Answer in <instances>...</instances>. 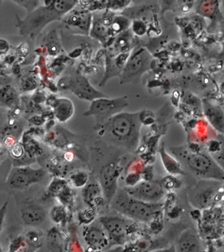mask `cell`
Here are the masks:
<instances>
[{"mask_svg": "<svg viewBox=\"0 0 224 252\" xmlns=\"http://www.w3.org/2000/svg\"><path fill=\"white\" fill-rule=\"evenodd\" d=\"M220 181L200 180L189 191V200L197 209L207 208L213 203L219 191Z\"/></svg>", "mask_w": 224, "mask_h": 252, "instance_id": "cell-7", "label": "cell"}, {"mask_svg": "<svg viewBox=\"0 0 224 252\" xmlns=\"http://www.w3.org/2000/svg\"><path fill=\"white\" fill-rule=\"evenodd\" d=\"M52 220L55 222H61L64 217V210L61 207H54L51 211Z\"/></svg>", "mask_w": 224, "mask_h": 252, "instance_id": "cell-28", "label": "cell"}, {"mask_svg": "<svg viewBox=\"0 0 224 252\" xmlns=\"http://www.w3.org/2000/svg\"><path fill=\"white\" fill-rule=\"evenodd\" d=\"M90 36L94 39L99 40L101 43L107 42L110 36H112L109 25L103 20V13L93 15Z\"/></svg>", "mask_w": 224, "mask_h": 252, "instance_id": "cell-16", "label": "cell"}, {"mask_svg": "<svg viewBox=\"0 0 224 252\" xmlns=\"http://www.w3.org/2000/svg\"><path fill=\"white\" fill-rule=\"evenodd\" d=\"M89 176L84 172H79L73 174L71 180L73 186L77 188L85 187L88 184Z\"/></svg>", "mask_w": 224, "mask_h": 252, "instance_id": "cell-25", "label": "cell"}, {"mask_svg": "<svg viewBox=\"0 0 224 252\" xmlns=\"http://www.w3.org/2000/svg\"><path fill=\"white\" fill-rule=\"evenodd\" d=\"M53 107L55 118L61 122H67L74 113L73 102L67 98H58L54 102Z\"/></svg>", "mask_w": 224, "mask_h": 252, "instance_id": "cell-19", "label": "cell"}, {"mask_svg": "<svg viewBox=\"0 0 224 252\" xmlns=\"http://www.w3.org/2000/svg\"><path fill=\"white\" fill-rule=\"evenodd\" d=\"M46 171L42 168H32L30 166L13 168L9 174L7 184L16 189H25L32 184L38 183L45 178Z\"/></svg>", "mask_w": 224, "mask_h": 252, "instance_id": "cell-8", "label": "cell"}, {"mask_svg": "<svg viewBox=\"0 0 224 252\" xmlns=\"http://www.w3.org/2000/svg\"><path fill=\"white\" fill-rule=\"evenodd\" d=\"M159 152L164 166L168 172L173 174H183V170L181 169V164L177 161L176 158H173L171 155L168 154L164 148L160 149Z\"/></svg>", "mask_w": 224, "mask_h": 252, "instance_id": "cell-23", "label": "cell"}, {"mask_svg": "<svg viewBox=\"0 0 224 252\" xmlns=\"http://www.w3.org/2000/svg\"><path fill=\"white\" fill-rule=\"evenodd\" d=\"M152 57L144 47H136L131 51L120 79L121 84L136 82L152 67Z\"/></svg>", "mask_w": 224, "mask_h": 252, "instance_id": "cell-5", "label": "cell"}, {"mask_svg": "<svg viewBox=\"0 0 224 252\" xmlns=\"http://www.w3.org/2000/svg\"><path fill=\"white\" fill-rule=\"evenodd\" d=\"M130 1H107L106 9L109 11L120 10L130 4Z\"/></svg>", "mask_w": 224, "mask_h": 252, "instance_id": "cell-26", "label": "cell"}, {"mask_svg": "<svg viewBox=\"0 0 224 252\" xmlns=\"http://www.w3.org/2000/svg\"><path fill=\"white\" fill-rule=\"evenodd\" d=\"M119 171L117 166L109 163L102 168L100 175V184L101 185L104 197L108 203H111L116 193L117 192V180Z\"/></svg>", "mask_w": 224, "mask_h": 252, "instance_id": "cell-13", "label": "cell"}, {"mask_svg": "<svg viewBox=\"0 0 224 252\" xmlns=\"http://www.w3.org/2000/svg\"><path fill=\"white\" fill-rule=\"evenodd\" d=\"M69 90L80 99L91 102L99 98L109 97L101 91L95 89L89 82L88 79L82 75H78L75 78L71 77Z\"/></svg>", "mask_w": 224, "mask_h": 252, "instance_id": "cell-12", "label": "cell"}, {"mask_svg": "<svg viewBox=\"0 0 224 252\" xmlns=\"http://www.w3.org/2000/svg\"><path fill=\"white\" fill-rule=\"evenodd\" d=\"M112 208L130 220L148 222L160 212L162 204L139 200L129 195L125 189H118L111 201Z\"/></svg>", "mask_w": 224, "mask_h": 252, "instance_id": "cell-3", "label": "cell"}, {"mask_svg": "<svg viewBox=\"0 0 224 252\" xmlns=\"http://www.w3.org/2000/svg\"><path fill=\"white\" fill-rule=\"evenodd\" d=\"M220 9L222 15L224 16V1H220Z\"/></svg>", "mask_w": 224, "mask_h": 252, "instance_id": "cell-30", "label": "cell"}, {"mask_svg": "<svg viewBox=\"0 0 224 252\" xmlns=\"http://www.w3.org/2000/svg\"><path fill=\"white\" fill-rule=\"evenodd\" d=\"M152 252H175L174 246L173 245L171 247L163 248V249H158L154 250Z\"/></svg>", "mask_w": 224, "mask_h": 252, "instance_id": "cell-29", "label": "cell"}, {"mask_svg": "<svg viewBox=\"0 0 224 252\" xmlns=\"http://www.w3.org/2000/svg\"><path fill=\"white\" fill-rule=\"evenodd\" d=\"M129 219L118 216H105L100 219V222L109 236L110 242L122 244L124 241L129 228L132 225Z\"/></svg>", "mask_w": 224, "mask_h": 252, "instance_id": "cell-10", "label": "cell"}, {"mask_svg": "<svg viewBox=\"0 0 224 252\" xmlns=\"http://www.w3.org/2000/svg\"><path fill=\"white\" fill-rule=\"evenodd\" d=\"M84 238L88 247L95 251H101L110 244L109 236L105 230L97 226L87 228L84 231Z\"/></svg>", "mask_w": 224, "mask_h": 252, "instance_id": "cell-15", "label": "cell"}, {"mask_svg": "<svg viewBox=\"0 0 224 252\" xmlns=\"http://www.w3.org/2000/svg\"><path fill=\"white\" fill-rule=\"evenodd\" d=\"M93 15L90 11H71L65 17V27L73 33L90 35Z\"/></svg>", "mask_w": 224, "mask_h": 252, "instance_id": "cell-11", "label": "cell"}, {"mask_svg": "<svg viewBox=\"0 0 224 252\" xmlns=\"http://www.w3.org/2000/svg\"><path fill=\"white\" fill-rule=\"evenodd\" d=\"M128 106L126 98H102L91 102L90 108L84 112L85 116H94L98 123L101 125L113 116L121 113Z\"/></svg>", "mask_w": 224, "mask_h": 252, "instance_id": "cell-6", "label": "cell"}, {"mask_svg": "<svg viewBox=\"0 0 224 252\" xmlns=\"http://www.w3.org/2000/svg\"><path fill=\"white\" fill-rule=\"evenodd\" d=\"M82 194L85 202L91 209H94L100 205L103 200L105 201L103 189L100 184L98 182L87 184L83 189Z\"/></svg>", "mask_w": 224, "mask_h": 252, "instance_id": "cell-18", "label": "cell"}, {"mask_svg": "<svg viewBox=\"0 0 224 252\" xmlns=\"http://www.w3.org/2000/svg\"><path fill=\"white\" fill-rule=\"evenodd\" d=\"M132 29L133 32L136 35L143 36L146 32L147 27L145 23L141 20H134L132 21Z\"/></svg>", "mask_w": 224, "mask_h": 252, "instance_id": "cell-27", "label": "cell"}, {"mask_svg": "<svg viewBox=\"0 0 224 252\" xmlns=\"http://www.w3.org/2000/svg\"><path fill=\"white\" fill-rule=\"evenodd\" d=\"M48 244L51 252H63V239L59 230L51 228L48 236Z\"/></svg>", "mask_w": 224, "mask_h": 252, "instance_id": "cell-24", "label": "cell"}, {"mask_svg": "<svg viewBox=\"0 0 224 252\" xmlns=\"http://www.w3.org/2000/svg\"><path fill=\"white\" fill-rule=\"evenodd\" d=\"M130 53H121L118 54L115 57H112L109 62H107V71H106L105 80L109 79L110 77L115 76H121L123 72Z\"/></svg>", "mask_w": 224, "mask_h": 252, "instance_id": "cell-20", "label": "cell"}, {"mask_svg": "<svg viewBox=\"0 0 224 252\" xmlns=\"http://www.w3.org/2000/svg\"><path fill=\"white\" fill-rule=\"evenodd\" d=\"M107 252H123L121 248H115V249L108 250Z\"/></svg>", "mask_w": 224, "mask_h": 252, "instance_id": "cell-31", "label": "cell"}, {"mask_svg": "<svg viewBox=\"0 0 224 252\" xmlns=\"http://www.w3.org/2000/svg\"><path fill=\"white\" fill-rule=\"evenodd\" d=\"M142 112H121L101 124L105 136L111 141L134 151L138 146L142 125Z\"/></svg>", "mask_w": 224, "mask_h": 252, "instance_id": "cell-2", "label": "cell"}, {"mask_svg": "<svg viewBox=\"0 0 224 252\" xmlns=\"http://www.w3.org/2000/svg\"><path fill=\"white\" fill-rule=\"evenodd\" d=\"M132 22L125 15H114L111 27V35L117 36L127 31L132 26Z\"/></svg>", "mask_w": 224, "mask_h": 252, "instance_id": "cell-22", "label": "cell"}, {"mask_svg": "<svg viewBox=\"0 0 224 252\" xmlns=\"http://www.w3.org/2000/svg\"><path fill=\"white\" fill-rule=\"evenodd\" d=\"M125 190L134 198L145 202L159 203L165 196V189L161 184L157 182L144 180L138 182Z\"/></svg>", "mask_w": 224, "mask_h": 252, "instance_id": "cell-9", "label": "cell"}, {"mask_svg": "<svg viewBox=\"0 0 224 252\" xmlns=\"http://www.w3.org/2000/svg\"><path fill=\"white\" fill-rule=\"evenodd\" d=\"M174 154L179 164L200 180H224L223 168L206 153L179 151Z\"/></svg>", "mask_w": 224, "mask_h": 252, "instance_id": "cell-4", "label": "cell"}, {"mask_svg": "<svg viewBox=\"0 0 224 252\" xmlns=\"http://www.w3.org/2000/svg\"><path fill=\"white\" fill-rule=\"evenodd\" d=\"M174 246L176 252H204L201 240L192 228L183 230Z\"/></svg>", "mask_w": 224, "mask_h": 252, "instance_id": "cell-14", "label": "cell"}, {"mask_svg": "<svg viewBox=\"0 0 224 252\" xmlns=\"http://www.w3.org/2000/svg\"><path fill=\"white\" fill-rule=\"evenodd\" d=\"M21 218L27 225H38L46 218V212L39 205L29 203L25 205L21 210Z\"/></svg>", "mask_w": 224, "mask_h": 252, "instance_id": "cell-17", "label": "cell"}, {"mask_svg": "<svg viewBox=\"0 0 224 252\" xmlns=\"http://www.w3.org/2000/svg\"><path fill=\"white\" fill-rule=\"evenodd\" d=\"M42 2V1H41ZM40 2V3H41ZM78 1H44V4L28 13L24 19L19 21L21 34L30 38L36 37L48 24L66 16L76 6Z\"/></svg>", "mask_w": 224, "mask_h": 252, "instance_id": "cell-1", "label": "cell"}, {"mask_svg": "<svg viewBox=\"0 0 224 252\" xmlns=\"http://www.w3.org/2000/svg\"><path fill=\"white\" fill-rule=\"evenodd\" d=\"M206 116L214 128L224 132V116L222 110L215 106H209L205 110Z\"/></svg>", "mask_w": 224, "mask_h": 252, "instance_id": "cell-21", "label": "cell"}]
</instances>
